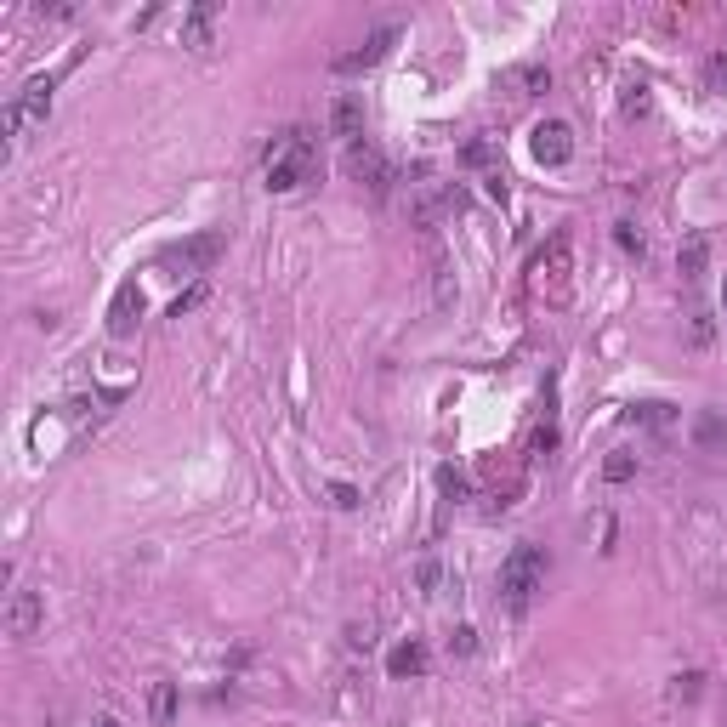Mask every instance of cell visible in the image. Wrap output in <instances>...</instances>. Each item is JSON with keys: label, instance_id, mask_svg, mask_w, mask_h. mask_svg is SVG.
Returning <instances> with one entry per match:
<instances>
[{"label": "cell", "instance_id": "cell-1", "mask_svg": "<svg viewBox=\"0 0 727 727\" xmlns=\"http://www.w3.org/2000/svg\"><path fill=\"white\" fill-rule=\"evenodd\" d=\"M267 188L273 194H290V188H302V182L319 177V142L307 137V131H284V137L267 142Z\"/></svg>", "mask_w": 727, "mask_h": 727}, {"label": "cell", "instance_id": "cell-2", "mask_svg": "<svg viewBox=\"0 0 727 727\" xmlns=\"http://www.w3.org/2000/svg\"><path fill=\"white\" fill-rule=\"evenodd\" d=\"M529 290L546 307H563L574 296V245H568V233H551V245L529 262Z\"/></svg>", "mask_w": 727, "mask_h": 727}, {"label": "cell", "instance_id": "cell-3", "mask_svg": "<svg viewBox=\"0 0 727 727\" xmlns=\"http://www.w3.org/2000/svg\"><path fill=\"white\" fill-rule=\"evenodd\" d=\"M540 586H546V551L540 546H512V557L500 563V603L512 608V614H523Z\"/></svg>", "mask_w": 727, "mask_h": 727}, {"label": "cell", "instance_id": "cell-4", "mask_svg": "<svg viewBox=\"0 0 727 727\" xmlns=\"http://www.w3.org/2000/svg\"><path fill=\"white\" fill-rule=\"evenodd\" d=\"M222 250H228V233L222 228H205L194 233V239H182V245H165L160 250V273H171V279H199V273H211L216 262H222Z\"/></svg>", "mask_w": 727, "mask_h": 727}, {"label": "cell", "instance_id": "cell-5", "mask_svg": "<svg viewBox=\"0 0 727 727\" xmlns=\"http://www.w3.org/2000/svg\"><path fill=\"white\" fill-rule=\"evenodd\" d=\"M46 114H52V80H46V74H35V80H29V86H23L12 103H6V114H0V131L18 142L23 131L46 125Z\"/></svg>", "mask_w": 727, "mask_h": 727}, {"label": "cell", "instance_id": "cell-6", "mask_svg": "<svg viewBox=\"0 0 727 727\" xmlns=\"http://www.w3.org/2000/svg\"><path fill=\"white\" fill-rule=\"evenodd\" d=\"M392 46H398V23H381V29H370V35L358 40L353 52L330 57V69H336V74H364V69H375Z\"/></svg>", "mask_w": 727, "mask_h": 727}, {"label": "cell", "instance_id": "cell-7", "mask_svg": "<svg viewBox=\"0 0 727 727\" xmlns=\"http://www.w3.org/2000/svg\"><path fill=\"white\" fill-rule=\"evenodd\" d=\"M347 177H353L358 188H370L375 199H387V188H392V171H387V160H381V148H375V142L347 148Z\"/></svg>", "mask_w": 727, "mask_h": 727}, {"label": "cell", "instance_id": "cell-8", "mask_svg": "<svg viewBox=\"0 0 727 727\" xmlns=\"http://www.w3.org/2000/svg\"><path fill=\"white\" fill-rule=\"evenodd\" d=\"M142 284L137 279H125L120 290H114V302H108V336L125 341V336H137V324H142Z\"/></svg>", "mask_w": 727, "mask_h": 727}, {"label": "cell", "instance_id": "cell-9", "mask_svg": "<svg viewBox=\"0 0 727 727\" xmlns=\"http://www.w3.org/2000/svg\"><path fill=\"white\" fill-rule=\"evenodd\" d=\"M529 148L540 165H568V154H574V131H568L563 120H540L529 131Z\"/></svg>", "mask_w": 727, "mask_h": 727}, {"label": "cell", "instance_id": "cell-10", "mask_svg": "<svg viewBox=\"0 0 727 727\" xmlns=\"http://www.w3.org/2000/svg\"><path fill=\"white\" fill-rule=\"evenodd\" d=\"M466 165H472V171H478L483 177V188H489V199H500V205H506V165H500V154H495V142H466V154H461Z\"/></svg>", "mask_w": 727, "mask_h": 727}, {"label": "cell", "instance_id": "cell-11", "mask_svg": "<svg viewBox=\"0 0 727 727\" xmlns=\"http://www.w3.org/2000/svg\"><path fill=\"white\" fill-rule=\"evenodd\" d=\"M216 18H222V6H216V0H199L194 12L182 18V46H188V52H211V29H216Z\"/></svg>", "mask_w": 727, "mask_h": 727}, {"label": "cell", "instance_id": "cell-12", "mask_svg": "<svg viewBox=\"0 0 727 727\" xmlns=\"http://www.w3.org/2000/svg\"><path fill=\"white\" fill-rule=\"evenodd\" d=\"M330 131H336L347 148L370 142V137H364V103H358V97H336V103H330Z\"/></svg>", "mask_w": 727, "mask_h": 727}, {"label": "cell", "instance_id": "cell-13", "mask_svg": "<svg viewBox=\"0 0 727 727\" xmlns=\"http://www.w3.org/2000/svg\"><path fill=\"white\" fill-rule=\"evenodd\" d=\"M40 620H46L40 591H18V597H12V608H6V631H12V637H35Z\"/></svg>", "mask_w": 727, "mask_h": 727}, {"label": "cell", "instance_id": "cell-14", "mask_svg": "<svg viewBox=\"0 0 727 727\" xmlns=\"http://www.w3.org/2000/svg\"><path fill=\"white\" fill-rule=\"evenodd\" d=\"M705 262H710V239H705V233H688L682 250H676V273H682V284L705 279Z\"/></svg>", "mask_w": 727, "mask_h": 727}, {"label": "cell", "instance_id": "cell-15", "mask_svg": "<svg viewBox=\"0 0 727 727\" xmlns=\"http://www.w3.org/2000/svg\"><path fill=\"white\" fill-rule=\"evenodd\" d=\"M506 91H512V97L551 91V69H546V63H517V69H506Z\"/></svg>", "mask_w": 727, "mask_h": 727}, {"label": "cell", "instance_id": "cell-16", "mask_svg": "<svg viewBox=\"0 0 727 727\" xmlns=\"http://www.w3.org/2000/svg\"><path fill=\"white\" fill-rule=\"evenodd\" d=\"M529 455L534 461H551L557 455V404H551V387H546V415H540V426H534V438H529Z\"/></svg>", "mask_w": 727, "mask_h": 727}, {"label": "cell", "instance_id": "cell-17", "mask_svg": "<svg viewBox=\"0 0 727 727\" xmlns=\"http://www.w3.org/2000/svg\"><path fill=\"white\" fill-rule=\"evenodd\" d=\"M426 665H432V654H426L421 642H398L387 654V671L392 676H426Z\"/></svg>", "mask_w": 727, "mask_h": 727}, {"label": "cell", "instance_id": "cell-18", "mask_svg": "<svg viewBox=\"0 0 727 727\" xmlns=\"http://www.w3.org/2000/svg\"><path fill=\"white\" fill-rule=\"evenodd\" d=\"M148 722L154 727L177 722V682H154V693H148Z\"/></svg>", "mask_w": 727, "mask_h": 727}, {"label": "cell", "instance_id": "cell-19", "mask_svg": "<svg viewBox=\"0 0 727 727\" xmlns=\"http://www.w3.org/2000/svg\"><path fill=\"white\" fill-rule=\"evenodd\" d=\"M705 693V676L699 671H682V676H671V705H693Z\"/></svg>", "mask_w": 727, "mask_h": 727}, {"label": "cell", "instance_id": "cell-20", "mask_svg": "<svg viewBox=\"0 0 727 727\" xmlns=\"http://www.w3.org/2000/svg\"><path fill=\"white\" fill-rule=\"evenodd\" d=\"M614 245H620L625 256H637V262L648 256V239H642V228H637V222H614Z\"/></svg>", "mask_w": 727, "mask_h": 727}, {"label": "cell", "instance_id": "cell-21", "mask_svg": "<svg viewBox=\"0 0 727 727\" xmlns=\"http://www.w3.org/2000/svg\"><path fill=\"white\" fill-rule=\"evenodd\" d=\"M693 438H699L705 449H710V444H727V421L705 409V415H699V426H693Z\"/></svg>", "mask_w": 727, "mask_h": 727}, {"label": "cell", "instance_id": "cell-22", "mask_svg": "<svg viewBox=\"0 0 727 727\" xmlns=\"http://www.w3.org/2000/svg\"><path fill=\"white\" fill-rule=\"evenodd\" d=\"M631 421H642V426H659V432H665V426H671L676 415H671V404H637V409H631Z\"/></svg>", "mask_w": 727, "mask_h": 727}, {"label": "cell", "instance_id": "cell-23", "mask_svg": "<svg viewBox=\"0 0 727 727\" xmlns=\"http://www.w3.org/2000/svg\"><path fill=\"white\" fill-rule=\"evenodd\" d=\"M438 489L449 495V506H455V500H466V478L455 472V466H438Z\"/></svg>", "mask_w": 727, "mask_h": 727}, {"label": "cell", "instance_id": "cell-24", "mask_svg": "<svg viewBox=\"0 0 727 727\" xmlns=\"http://www.w3.org/2000/svg\"><path fill=\"white\" fill-rule=\"evenodd\" d=\"M705 86H710V91H727V52H716V57L705 63Z\"/></svg>", "mask_w": 727, "mask_h": 727}, {"label": "cell", "instance_id": "cell-25", "mask_svg": "<svg viewBox=\"0 0 727 727\" xmlns=\"http://www.w3.org/2000/svg\"><path fill=\"white\" fill-rule=\"evenodd\" d=\"M631 472H637V461H631V455H608V466H603V478H608V483H625Z\"/></svg>", "mask_w": 727, "mask_h": 727}, {"label": "cell", "instance_id": "cell-26", "mask_svg": "<svg viewBox=\"0 0 727 727\" xmlns=\"http://www.w3.org/2000/svg\"><path fill=\"white\" fill-rule=\"evenodd\" d=\"M199 302H205V284H194V290H182L177 302H171V319H182V313H194Z\"/></svg>", "mask_w": 727, "mask_h": 727}, {"label": "cell", "instance_id": "cell-27", "mask_svg": "<svg viewBox=\"0 0 727 727\" xmlns=\"http://www.w3.org/2000/svg\"><path fill=\"white\" fill-rule=\"evenodd\" d=\"M330 500H336L341 512H353V506H358V489H353V483H330Z\"/></svg>", "mask_w": 727, "mask_h": 727}, {"label": "cell", "instance_id": "cell-28", "mask_svg": "<svg viewBox=\"0 0 727 727\" xmlns=\"http://www.w3.org/2000/svg\"><path fill=\"white\" fill-rule=\"evenodd\" d=\"M710 336H716V324H710V313H693V341H699V347H710Z\"/></svg>", "mask_w": 727, "mask_h": 727}, {"label": "cell", "instance_id": "cell-29", "mask_svg": "<svg viewBox=\"0 0 727 727\" xmlns=\"http://www.w3.org/2000/svg\"><path fill=\"white\" fill-rule=\"evenodd\" d=\"M449 648H455V654H472V648H478V631H472V625H461V631H455V642H449Z\"/></svg>", "mask_w": 727, "mask_h": 727}, {"label": "cell", "instance_id": "cell-30", "mask_svg": "<svg viewBox=\"0 0 727 727\" xmlns=\"http://www.w3.org/2000/svg\"><path fill=\"white\" fill-rule=\"evenodd\" d=\"M421 586H426V597H438V563H421Z\"/></svg>", "mask_w": 727, "mask_h": 727}, {"label": "cell", "instance_id": "cell-31", "mask_svg": "<svg viewBox=\"0 0 727 727\" xmlns=\"http://www.w3.org/2000/svg\"><path fill=\"white\" fill-rule=\"evenodd\" d=\"M97 727H120V722H114V716H103V722H97Z\"/></svg>", "mask_w": 727, "mask_h": 727}, {"label": "cell", "instance_id": "cell-32", "mask_svg": "<svg viewBox=\"0 0 727 727\" xmlns=\"http://www.w3.org/2000/svg\"><path fill=\"white\" fill-rule=\"evenodd\" d=\"M722 313H727V279H722Z\"/></svg>", "mask_w": 727, "mask_h": 727}]
</instances>
